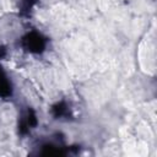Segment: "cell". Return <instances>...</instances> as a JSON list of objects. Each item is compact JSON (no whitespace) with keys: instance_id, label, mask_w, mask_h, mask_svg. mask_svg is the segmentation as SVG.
Listing matches in <instances>:
<instances>
[{"instance_id":"2","label":"cell","mask_w":157,"mask_h":157,"mask_svg":"<svg viewBox=\"0 0 157 157\" xmlns=\"http://www.w3.org/2000/svg\"><path fill=\"white\" fill-rule=\"evenodd\" d=\"M52 114L55 119H64V118H69L71 117L70 114V108L67 105L66 102L64 101H60L58 103H55L53 107H52Z\"/></svg>"},{"instance_id":"5","label":"cell","mask_w":157,"mask_h":157,"mask_svg":"<svg viewBox=\"0 0 157 157\" xmlns=\"http://www.w3.org/2000/svg\"><path fill=\"white\" fill-rule=\"evenodd\" d=\"M26 121H27V124H28V126L32 129V128H36L37 126V124H38V119H37V114H36V112L33 110V109H28L27 110V115H26Z\"/></svg>"},{"instance_id":"3","label":"cell","mask_w":157,"mask_h":157,"mask_svg":"<svg viewBox=\"0 0 157 157\" xmlns=\"http://www.w3.org/2000/svg\"><path fill=\"white\" fill-rule=\"evenodd\" d=\"M12 94V86L11 82L9 81L6 74L0 66V97L1 98H7Z\"/></svg>"},{"instance_id":"1","label":"cell","mask_w":157,"mask_h":157,"mask_svg":"<svg viewBox=\"0 0 157 157\" xmlns=\"http://www.w3.org/2000/svg\"><path fill=\"white\" fill-rule=\"evenodd\" d=\"M21 45L28 53L40 54L44 52V49L47 47V39L40 33L32 31V32H28L26 36H23V38L21 40Z\"/></svg>"},{"instance_id":"4","label":"cell","mask_w":157,"mask_h":157,"mask_svg":"<svg viewBox=\"0 0 157 157\" xmlns=\"http://www.w3.org/2000/svg\"><path fill=\"white\" fill-rule=\"evenodd\" d=\"M38 0H21L20 2V15L21 16H28L33 6L37 4Z\"/></svg>"},{"instance_id":"6","label":"cell","mask_w":157,"mask_h":157,"mask_svg":"<svg viewBox=\"0 0 157 157\" xmlns=\"http://www.w3.org/2000/svg\"><path fill=\"white\" fill-rule=\"evenodd\" d=\"M6 55V48L5 47H0V60Z\"/></svg>"}]
</instances>
